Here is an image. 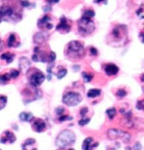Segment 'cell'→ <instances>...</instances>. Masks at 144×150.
Wrapping results in <instances>:
<instances>
[{"instance_id":"cell-3","label":"cell","mask_w":144,"mask_h":150,"mask_svg":"<svg viewBox=\"0 0 144 150\" xmlns=\"http://www.w3.org/2000/svg\"><path fill=\"white\" fill-rule=\"evenodd\" d=\"M56 53L51 50H47L41 46L35 47L33 51L32 61L35 62H47L52 63L56 60Z\"/></svg>"},{"instance_id":"cell-35","label":"cell","mask_w":144,"mask_h":150,"mask_svg":"<svg viewBox=\"0 0 144 150\" xmlns=\"http://www.w3.org/2000/svg\"><path fill=\"white\" fill-rule=\"evenodd\" d=\"M90 122V119L89 118H85V117H83L82 119L78 122V124H79V126H85V125H87L88 123Z\"/></svg>"},{"instance_id":"cell-45","label":"cell","mask_w":144,"mask_h":150,"mask_svg":"<svg viewBox=\"0 0 144 150\" xmlns=\"http://www.w3.org/2000/svg\"><path fill=\"white\" fill-rule=\"evenodd\" d=\"M68 150H74V149H68Z\"/></svg>"},{"instance_id":"cell-42","label":"cell","mask_w":144,"mask_h":150,"mask_svg":"<svg viewBox=\"0 0 144 150\" xmlns=\"http://www.w3.org/2000/svg\"><path fill=\"white\" fill-rule=\"evenodd\" d=\"M104 4H107V0H94V3L95 4H101V3H104Z\"/></svg>"},{"instance_id":"cell-17","label":"cell","mask_w":144,"mask_h":150,"mask_svg":"<svg viewBox=\"0 0 144 150\" xmlns=\"http://www.w3.org/2000/svg\"><path fill=\"white\" fill-rule=\"evenodd\" d=\"M15 58V53L12 52H4L0 55V62L2 65L7 66L8 64L12 63Z\"/></svg>"},{"instance_id":"cell-25","label":"cell","mask_w":144,"mask_h":150,"mask_svg":"<svg viewBox=\"0 0 144 150\" xmlns=\"http://www.w3.org/2000/svg\"><path fill=\"white\" fill-rule=\"evenodd\" d=\"M101 96V90L99 89H89L87 93V96L89 98H96V97H99V96Z\"/></svg>"},{"instance_id":"cell-15","label":"cell","mask_w":144,"mask_h":150,"mask_svg":"<svg viewBox=\"0 0 144 150\" xmlns=\"http://www.w3.org/2000/svg\"><path fill=\"white\" fill-rule=\"evenodd\" d=\"M16 141V136L10 130H5L0 136V143L2 144H13Z\"/></svg>"},{"instance_id":"cell-10","label":"cell","mask_w":144,"mask_h":150,"mask_svg":"<svg viewBox=\"0 0 144 150\" xmlns=\"http://www.w3.org/2000/svg\"><path fill=\"white\" fill-rule=\"evenodd\" d=\"M127 35V29L126 25H117L111 30L110 36L111 40L115 42H121L124 41Z\"/></svg>"},{"instance_id":"cell-1","label":"cell","mask_w":144,"mask_h":150,"mask_svg":"<svg viewBox=\"0 0 144 150\" xmlns=\"http://www.w3.org/2000/svg\"><path fill=\"white\" fill-rule=\"evenodd\" d=\"M23 7L20 0H2L0 2V23H17L22 20Z\"/></svg>"},{"instance_id":"cell-26","label":"cell","mask_w":144,"mask_h":150,"mask_svg":"<svg viewBox=\"0 0 144 150\" xmlns=\"http://www.w3.org/2000/svg\"><path fill=\"white\" fill-rule=\"evenodd\" d=\"M95 15V12L94 11V9H92V8H87V9H84L83 10L82 17L88 18V19H92Z\"/></svg>"},{"instance_id":"cell-39","label":"cell","mask_w":144,"mask_h":150,"mask_svg":"<svg viewBox=\"0 0 144 150\" xmlns=\"http://www.w3.org/2000/svg\"><path fill=\"white\" fill-rule=\"evenodd\" d=\"M139 38H140L141 41L144 44V30H143L140 32V34H139Z\"/></svg>"},{"instance_id":"cell-34","label":"cell","mask_w":144,"mask_h":150,"mask_svg":"<svg viewBox=\"0 0 144 150\" xmlns=\"http://www.w3.org/2000/svg\"><path fill=\"white\" fill-rule=\"evenodd\" d=\"M137 109L141 110H144V98L142 100H137V105H136Z\"/></svg>"},{"instance_id":"cell-4","label":"cell","mask_w":144,"mask_h":150,"mask_svg":"<svg viewBox=\"0 0 144 150\" xmlns=\"http://www.w3.org/2000/svg\"><path fill=\"white\" fill-rule=\"evenodd\" d=\"M21 96L23 98V102L25 104L35 101L42 97V91L38 87H35L28 83L21 91Z\"/></svg>"},{"instance_id":"cell-13","label":"cell","mask_w":144,"mask_h":150,"mask_svg":"<svg viewBox=\"0 0 144 150\" xmlns=\"http://www.w3.org/2000/svg\"><path fill=\"white\" fill-rule=\"evenodd\" d=\"M71 29H72V24H71V22L65 16H62L60 18L59 23L56 26V31L60 32L61 34H67V33L70 32Z\"/></svg>"},{"instance_id":"cell-2","label":"cell","mask_w":144,"mask_h":150,"mask_svg":"<svg viewBox=\"0 0 144 150\" xmlns=\"http://www.w3.org/2000/svg\"><path fill=\"white\" fill-rule=\"evenodd\" d=\"M64 53L66 57L71 61H79L85 55V50L82 42L72 41L68 42L65 47Z\"/></svg>"},{"instance_id":"cell-11","label":"cell","mask_w":144,"mask_h":150,"mask_svg":"<svg viewBox=\"0 0 144 150\" xmlns=\"http://www.w3.org/2000/svg\"><path fill=\"white\" fill-rule=\"evenodd\" d=\"M108 137L110 139H118V138H121V140H123V142L125 143H128L131 138L129 133L123 132V131H121V130L117 129H110L108 132Z\"/></svg>"},{"instance_id":"cell-18","label":"cell","mask_w":144,"mask_h":150,"mask_svg":"<svg viewBox=\"0 0 144 150\" xmlns=\"http://www.w3.org/2000/svg\"><path fill=\"white\" fill-rule=\"evenodd\" d=\"M104 71L107 76H116L119 72V68L114 63H107L104 66Z\"/></svg>"},{"instance_id":"cell-19","label":"cell","mask_w":144,"mask_h":150,"mask_svg":"<svg viewBox=\"0 0 144 150\" xmlns=\"http://www.w3.org/2000/svg\"><path fill=\"white\" fill-rule=\"evenodd\" d=\"M22 150H37L36 141L35 138H27L22 143Z\"/></svg>"},{"instance_id":"cell-38","label":"cell","mask_w":144,"mask_h":150,"mask_svg":"<svg viewBox=\"0 0 144 150\" xmlns=\"http://www.w3.org/2000/svg\"><path fill=\"white\" fill-rule=\"evenodd\" d=\"M60 0H46V2L47 3V4L49 5H52V4H57Z\"/></svg>"},{"instance_id":"cell-9","label":"cell","mask_w":144,"mask_h":150,"mask_svg":"<svg viewBox=\"0 0 144 150\" xmlns=\"http://www.w3.org/2000/svg\"><path fill=\"white\" fill-rule=\"evenodd\" d=\"M20 75V71L15 68H10L0 73V85L4 86L11 82L12 79H17Z\"/></svg>"},{"instance_id":"cell-31","label":"cell","mask_w":144,"mask_h":150,"mask_svg":"<svg viewBox=\"0 0 144 150\" xmlns=\"http://www.w3.org/2000/svg\"><path fill=\"white\" fill-rule=\"evenodd\" d=\"M57 120L59 121V122H66V121L73 120V117L71 116H69L68 114H66V115H63V116L58 117Z\"/></svg>"},{"instance_id":"cell-36","label":"cell","mask_w":144,"mask_h":150,"mask_svg":"<svg viewBox=\"0 0 144 150\" xmlns=\"http://www.w3.org/2000/svg\"><path fill=\"white\" fill-rule=\"evenodd\" d=\"M89 54L91 55V56H98L99 54V52H98V50L96 49L95 47H89Z\"/></svg>"},{"instance_id":"cell-29","label":"cell","mask_w":144,"mask_h":150,"mask_svg":"<svg viewBox=\"0 0 144 150\" xmlns=\"http://www.w3.org/2000/svg\"><path fill=\"white\" fill-rule=\"evenodd\" d=\"M8 103V97L4 95H0V110L6 107Z\"/></svg>"},{"instance_id":"cell-37","label":"cell","mask_w":144,"mask_h":150,"mask_svg":"<svg viewBox=\"0 0 144 150\" xmlns=\"http://www.w3.org/2000/svg\"><path fill=\"white\" fill-rule=\"evenodd\" d=\"M88 112H89L88 107H83L82 109L80 110V111H79V114H80V116H82V117H84V116H85Z\"/></svg>"},{"instance_id":"cell-43","label":"cell","mask_w":144,"mask_h":150,"mask_svg":"<svg viewBox=\"0 0 144 150\" xmlns=\"http://www.w3.org/2000/svg\"><path fill=\"white\" fill-rule=\"evenodd\" d=\"M141 80H142L143 82H144V74L141 76Z\"/></svg>"},{"instance_id":"cell-21","label":"cell","mask_w":144,"mask_h":150,"mask_svg":"<svg viewBox=\"0 0 144 150\" xmlns=\"http://www.w3.org/2000/svg\"><path fill=\"white\" fill-rule=\"evenodd\" d=\"M19 118L22 122H31L35 118L33 114L29 111H22L19 115Z\"/></svg>"},{"instance_id":"cell-46","label":"cell","mask_w":144,"mask_h":150,"mask_svg":"<svg viewBox=\"0 0 144 150\" xmlns=\"http://www.w3.org/2000/svg\"><path fill=\"white\" fill-rule=\"evenodd\" d=\"M0 45H1V41H0ZM0 51H1V48H0Z\"/></svg>"},{"instance_id":"cell-5","label":"cell","mask_w":144,"mask_h":150,"mask_svg":"<svg viewBox=\"0 0 144 150\" xmlns=\"http://www.w3.org/2000/svg\"><path fill=\"white\" fill-rule=\"evenodd\" d=\"M26 79L30 85L35 87H40L46 79V76L40 69L35 67H30L25 73Z\"/></svg>"},{"instance_id":"cell-23","label":"cell","mask_w":144,"mask_h":150,"mask_svg":"<svg viewBox=\"0 0 144 150\" xmlns=\"http://www.w3.org/2000/svg\"><path fill=\"white\" fill-rule=\"evenodd\" d=\"M19 64H20V69L22 71H25L26 73L29 68H30V62L29 61L27 57H22L20 59V62H19Z\"/></svg>"},{"instance_id":"cell-8","label":"cell","mask_w":144,"mask_h":150,"mask_svg":"<svg viewBox=\"0 0 144 150\" xmlns=\"http://www.w3.org/2000/svg\"><path fill=\"white\" fill-rule=\"evenodd\" d=\"M82 96L75 91H67L62 96V103L68 106H76L82 101Z\"/></svg>"},{"instance_id":"cell-6","label":"cell","mask_w":144,"mask_h":150,"mask_svg":"<svg viewBox=\"0 0 144 150\" xmlns=\"http://www.w3.org/2000/svg\"><path fill=\"white\" fill-rule=\"evenodd\" d=\"M75 134L70 130H63L56 138V145L59 149H65L75 142Z\"/></svg>"},{"instance_id":"cell-20","label":"cell","mask_w":144,"mask_h":150,"mask_svg":"<svg viewBox=\"0 0 144 150\" xmlns=\"http://www.w3.org/2000/svg\"><path fill=\"white\" fill-rule=\"evenodd\" d=\"M99 145L98 143H94V139L93 137H87L84 139V141L83 142L82 149L83 150H93L95 148H96Z\"/></svg>"},{"instance_id":"cell-7","label":"cell","mask_w":144,"mask_h":150,"mask_svg":"<svg viewBox=\"0 0 144 150\" xmlns=\"http://www.w3.org/2000/svg\"><path fill=\"white\" fill-rule=\"evenodd\" d=\"M77 25H78V33L81 35H83V36L91 35L95 30V24L94 21H92V19L81 17L78 21Z\"/></svg>"},{"instance_id":"cell-27","label":"cell","mask_w":144,"mask_h":150,"mask_svg":"<svg viewBox=\"0 0 144 150\" xmlns=\"http://www.w3.org/2000/svg\"><path fill=\"white\" fill-rule=\"evenodd\" d=\"M55 114L56 117L58 118V117L63 116V115L68 114V110L63 106H58V107H56L55 109Z\"/></svg>"},{"instance_id":"cell-24","label":"cell","mask_w":144,"mask_h":150,"mask_svg":"<svg viewBox=\"0 0 144 150\" xmlns=\"http://www.w3.org/2000/svg\"><path fill=\"white\" fill-rule=\"evenodd\" d=\"M68 74V70L65 68H63L62 66H59L58 68H57V71L55 74V75L56 76L57 79H63L66 75Z\"/></svg>"},{"instance_id":"cell-30","label":"cell","mask_w":144,"mask_h":150,"mask_svg":"<svg viewBox=\"0 0 144 150\" xmlns=\"http://www.w3.org/2000/svg\"><path fill=\"white\" fill-rule=\"evenodd\" d=\"M93 77H94V74L92 73H87V72L82 73V78L85 83L90 82L93 79Z\"/></svg>"},{"instance_id":"cell-32","label":"cell","mask_w":144,"mask_h":150,"mask_svg":"<svg viewBox=\"0 0 144 150\" xmlns=\"http://www.w3.org/2000/svg\"><path fill=\"white\" fill-rule=\"evenodd\" d=\"M116 95V96H118V97H120V98H123V97H125V96L127 95V91L124 89H117Z\"/></svg>"},{"instance_id":"cell-14","label":"cell","mask_w":144,"mask_h":150,"mask_svg":"<svg viewBox=\"0 0 144 150\" xmlns=\"http://www.w3.org/2000/svg\"><path fill=\"white\" fill-rule=\"evenodd\" d=\"M30 124H31V129L37 133L45 132L47 127L46 122L42 118H39V117H35Z\"/></svg>"},{"instance_id":"cell-44","label":"cell","mask_w":144,"mask_h":150,"mask_svg":"<svg viewBox=\"0 0 144 150\" xmlns=\"http://www.w3.org/2000/svg\"><path fill=\"white\" fill-rule=\"evenodd\" d=\"M126 150H132V149H131L130 147H126Z\"/></svg>"},{"instance_id":"cell-41","label":"cell","mask_w":144,"mask_h":150,"mask_svg":"<svg viewBox=\"0 0 144 150\" xmlns=\"http://www.w3.org/2000/svg\"><path fill=\"white\" fill-rule=\"evenodd\" d=\"M51 5H49V4H47V6H45V7H43V9H44V11L46 12V13H47V12H49V11H51Z\"/></svg>"},{"instance_id":"cell-16","label":"cell","mask_w":144,"mask_h":150,"mask_svg":"<svg viewBox=\"0 0 144 150\" xmlns=\"http://www.w3.org/2000/svg\"><path fill=\"white\" fill-rule=\"evenodd\" d=\"M6 47L8 48H17L20 46V36L16 33H10L8 35L6 39Z\"/></svg>"},{"instance_id":"cell-12","label":"cell","mask_w":144,"mask_h":150,"mask_svg":"<svg viewBox=\"0 0 144 150\" xmlns=\"http://www.w3.org/2000/svg\"><path fill=\"white\" fill-rule=\"evenodd\" d=\"M37 26L42 31L50 30L53 28L52 19L49 14H45L37 21Z\"/></svg>"},{"instance_id":"cell-22","label":"cell","mask_w":144,"mask_h":150,"mask_svg":"<svg viewBox=\"0 0 144 150\" xmlns=\"http://www.w3.org/2000/svg\"><path fill=\"white\" fill-rule=\"evenodd\" d=\"M33 41L35 44H38V45L43 44L45 41H47V35H45V32L41 31V32L35 33L34 35V37H33Z\"/></svg>"},{"instance_id":"cell-47","label":"cell","mask_w":144,"mask_h":150,"mask_svg":"<svg viewBox=\"0 0 144 150\" xmlns=\"http://www.w3.org/2000/svg\"><path fill=\"white\" fill-rule=\"evenodd\" d=\"M0 150H1V149H0Z\"/></svg>"},{"instance_id":"cell-28","label":"cell","mask_w":144,"mask_h":150,"mask_svg":"<svg viewBox=\"0 0 144 150\" xmlns=\"http://www.w3.org/2000/svg\"><path fill=\"white\" fill-rule=\"evenodd\" d=\"M117 114V110L115 107H111V108H109V109L106 110V115L109 117L110 120H112L114 119V117L116 116Z\"/></svg>"},{"instance_id":"cell-40","label":"cell","mask_w":144,"mask_h":150,"mask_svg":"<svg viewBox=\"0 0 144 150\" xmlns=\"http://www.w3.org/2000/svg\"><path fill=\"white\" fill-rule=\"evenodd\" d=\"M142 149V145L140 143H136L134 145V150H141Z\"/></svg>"},{"instance_id":"cell-33","label":"cell","mask_w":144,"mask_h":150,"mask_svg":"<svg viewBox=\"0 0 144 150\" xmlns=\"http://www.w3.org/2000/svg\"><path fill=\"white\" fill-rule=\"evenodd\" d=\"M137 15L138 16V18L143 20L144 19V5H142L141 7L139 8L137 10Z\"/></svg>"}]
</instances>
